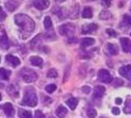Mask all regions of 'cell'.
I'll use <instances>...</instances> for the list:
<instances>
[{"mask_svg": "<svg viewBox=\"0 0 131 118\" xmlns=\"http://www.w3.org/2000/svg\"><path fill=\"white\" fill-rule=\"evenodd\" d=\"M15 22L25 33H31L35 30V22L27 15L17 14L14 17Z\"/></svg>", "mask_w": 131, "mask_h": 118, "instance_id": "6da1fadb", "label": "cell"}, {"mask_svg": "<svg viewBox=\"0 0 131 118\" xmlns=\"http://www.w3.org/2000/svg\"><path fill=\"white\" fill-rule=\"evenodd\" d=\"M37 103H38V99H37V95L35 90L30 88L26 89L21 101V105L34 108L37 105Z\"/></svg>", "mask_w": 131, "mask_h": 118, "instance_id": "7a4b0ae2", "label": "cell"}, {"mask_svg": "<svg viewBox=\"0 0 131 118\" xmlns=\"http://www.w3.org/2000/svg\"><path fill=\"white\" fill-rule=\"evenodd\" d=\"M20 76L22 80L26 83H33L38 79L36 72L30 68H23L20 71Z\"/></svg>", "mask_w": 131, "mask_h": 118, "instance_id": "3957f363", "label": "cell"}, {"mask_svg": "<svg viewBox=\"0 0 131 118\" xmlns=\"http://www.w3.org/2000/svg\"><path fill=\"white\" fill-rule=\"evenodd\" d=\"M75 26L72 23H67L64 25L61 26L58 29L60 35L63 36H71L73 33L75 32Z\"/></svg>", "mask_w": 131, "mask_h": 118, "instance_id": "277c9868", "label": "cell"}, {"mask_svg": "<svg viewBox=\"0 0 131 118\" xmlns=\"http://www.w3.org/2000/svg\"><path fill=\"white\" fill-rule=\"evenodd\" d=\"M97 77L99 81H101L102 83H106V84L111 83L113 80L112 75H111L110 72L107 70H106V69H101V70L98 71Z\"/></svg>", "mask_w": 131, "mask_h": 118, "instance_id": "5b68a950", "label": "cell"}, {"mask_svg": "<svg viewBox=\"0 0 131 118\" xmlns=\"http://www.w3.org/2000/svg\"><path fill=\"white\" fill-rule=\"evenodd\" d=\"M119 73L124 78L131 80V65H125L119 69Z\"/></svg>", "mask_w": 131, "mask_h": 118, "instance_id": "8992f818", "label": "cell"}, {"mask_svg": "<svg viewBox=\"0 0 131 118\" xmlns=\"http://www.w3.org/2000/svg\"><path fill=\"white\" fill-rule=\"evenodd\" d=\"M33 4L35 8L38 10H45L49 7V3L48 0H34L33 1Z\"/></svg>", "mask_w": 131, "mask_h": 118, "instance_id": "52a82bcc", "label": "cell"}, {"mask_svg": "<svg viewBox=\"0 0 131 118\" xmlns=\"http://www.w3.org/2000/svg\"><path fill=\"white\" fill-rule=\"evenodd\" d=\"M121 44V48L122 50L124 51L126 53H128L131 51V41L130 39L126 38V37H123L120 40Z\"/></svg>", "mask_w": 131, "mask_h": 118, "instance_id": "ba28073f", "label": "cell"}, {"mask_svg": "<svg viewBox=\"0 0 131 118\" xmlns=\"http://www.w3.org/2000/svg\"><path fill=\"white\" fill-rule=\"evenodd\" d=\"M0 108L3 110L4 113H5L7 116H12L15 113L13 106H12V103H7L3 104L2 106H0Z\"/></svg>", "mask_w": 131, "mask_h": 118, "instance_id": "9c48e42d", "label": "cell"}, {"mask_svg": "<svg viewBox=\"0 0 131 118\" xmlns=\"http://www.w3.org/2000/svg\"><path fill=\"white\" fill-rule=\"evenodd\" d=\"M97 29V26L94 23L88 24V25H84L82 26V34L87 35V34H92L93 31H95Z\"/></svg>", "mask_w": 131, "mask_h": 118, "instance_id": "30bf717a", "label": "cell"}, {"mask_svg": "<svg viewBox=\"0 0 131 118\" xmlns=\"http://www.w3.org/2000/svg\"><path fill=\"white\" fill-rule=\"evenodd\" d=\"M106 89L104 86H102V85H97V86L94 87L93 89V97L97 98V99H100L103 94L105 93Z\"/></svg>", "mask_w": 131, "mask_h": 118, "instance_id": "8fae6325", "label": "cell"}, {"mask_svg": "<svg viewBox=\"0 0 131 118\" xmlns=\"http://www.w3.org/2000/svg\"><path fill=\"white\" fill-rule=\"evenodd\" d=\"M6 60L12 65V67H16L20 64V59L17 58V57H15L13 55H10V54L7 55L6 56Z\"/></svg>", "mask_w": 131, "mask_h": 118, "instance_id": "7c38bea8", "label": "cell"}, {"mask_svg": "<svg viewBox=\"0 0 131 118\" xmlns=\"http://www.w3.org/2000/svg\"><path fill=\"white\" fill-rule=\"evenodd\" d=\"M106 48L111 55H117L119 52V48L116 44H106Z\"/></svg>", "mask_w": 131, "mask_h": 118, "instance_id": "4fadbf2b", "label": "cell"}, {"mask_svg": "<svg viewBox=\"0 0 131 118\" xmlns=\"http://www.w3.org/2000/svg\"><path fill=\"white\" fill-rule=\"evenodd\" d=\"M0 47L3 49H7L9 48V43H8L7 36L6 35V34H3L0 36Z\"/></svg>", "mask_w": 131, "mask_h": 118, "instance_id": "5bb4252c", "label": "cell"}, {"mask_svg": "<svg viewBox=\"0 0 131 118\" xmlns=\"http://www.w3.org/2000/svg\"><path fill=\"white\" fill-rule=\"evenodd\" d=\"M6 5V8L10 11V12H13L16 9V7L18 6V3H16L15 0H7V2L5 3Z\"/></svg>", "mask_w": 131, "mask_h": 118, "instance_id": "9a60e30c", "label": "cell"}, {"mask_svg": "<svg viewBox=\"0 0 131 118\" xmlns=\"http://www.w3.org/2000/svg\"><path fill=\"white\" fill-rule=\"evenodd\" d=\"M67 112H68L67 109L65 107H63V106H59L56 110V115L59 118H64L67 116Z\"/></svg>", "mask_w": 131, "mask_h": 118, "instance_id": "2e32d148", "label": "cell"}, {"mask_svg": "<svg viewBox=\"0 0 131 118\" xmlns=\"http://www.w3.org/2000/svg\"><path fill=\"white\" fill-rule=\"evenodd\" d=\"M11 76V71L7 70L5 68H0V80H8Z\"/></svg>", "mask_w": 131, "mask_h": 118, "instance_id": "e0dca14e", "label": "cell"}, {"mask_svg": "<svg viewBox=\"0 0 131 118\" xmlns=\"http://www.w3.org/2000/svg\"><path fill=\"white\" fill-rule=\"evenodd\" d=\"M30 63L35 67H41L43 64V59L38 56H33L30 59Z\"/></svg>", "mask_w": 131, "mask_h": 118, "instance_id": "ac0fdd59", "label": "cell"}, {"mask_svg": "<svg viewBox=\"0 0 131 118\" xmlns=\"http://www.w3.org/2000/svg\"><path fill=\"white\" fill-rule=\"evenodd\" d=\"M95 43V39L93 38H84L81 40V46L83 48H86L91 46Z\"/></svg>", "mask_w": 131, "mask_h": 118, "instance_id": "d6986e66", "label": "cell"}, {"mask_svg": "<svg viewBox=\"0 0 131 118\" xmlns=\"http://www.w3.org/2000/svg\"><path fill=\"white\" fill-rule=\"evenodd\" d=\"M66 103H67L68 107L71 110H75L78 104V99H75V98H71V99H69Z\"/></svg>", "mask_w": 131, "mask_h": 118, "instance_id": "ffe728a7", "label": "cell"}, {"mask_svg": "<svg viewBox=\"0 0 131 118\" xmlns=\"http://www.w3.org/2000/svg\"><path fill=\"white\" fill-rule=\"evenodd\" d=\"M18 116L20 118H32V114L30 111L24 109H19Z\"/></svg>", "mask_w": 131, "mask_h": 118, "instance_id": "44dd1931", "label": "cell"}, {"mask_svg": "<svg viewBox=\"0 0 131 118\" xmlns=\"http://www.w3.org/2000/svg\"><path fill=\"white\" fill-rule=\"evenodd\" d=\"M82 17L83 18H92L93 17V11L90 7H87L82 12Z\"/></svg>", "mask_w": 131, "mask_h": 118, "instance_id": "7402d4cb", "label": "cell"}, {"mask_svg": "<svg viewBox=\"0 0 131 118\" xmlns=\"http://www.w3.org/2000/svg\"><path fill=\"white\" fill-rule=\"evenodd\" d=\"M122 25L125 26L127 29H129V27H131V16L129 15H125L123 17V22Z\"/></svg>", "mask_w": 131, "mask_h": 118, "instance_id": "603a6c76", "label": "cell"}, {"mask_svg": "<svg viewBox=\"0 0 131 118\" xmlns=\"http://www.w3.org/2000/svg\"><path fill=\"white\" fill-rule=\"evenodd\" d=\"M112 13H111L110 12L107 11V10H103V11H102V12H101V13H100V15H99L100 19L103 20V21H106V20H108V19H110V18H112Z\"/></svg>", "mask_w": 131, "mask_h": 118, "instance_id": "cb8c5ba5", "label": "cell"}, {"mask_svg": "<svg viewBox=\"0 0 131 118\" xmlns=\"http://www.w3.org/2000/svg\"><path fill=\"white\" fill-rule=\"evenodd\" d=\"M123 111L125 114H131V99H127L125 101Z\"/></svg>", "mask_w": 131, "mask_h": 118, "instance_id": "d4e9b609", "label": "cell"}, {"mask_svg": "<svg viewBox=\"0 0 131 118\" xmlns=\"http://www.w3.org/2000/svg\"><path fill=\"white\" fill-rule=\"evenodd\" d=\"M47 76L48 78H51V79H54V78H57V76H58V73H57V70L54 68H52L50 69L48 73H47Z\"/></svg>", "mask_w": 131, "mask_h": 118, "instance_id": "484cf974", "label": "cell"}, {"mask_svg": "<svg viewBox=\"0 0 131 118\" xmlns=\"http://www.w3.org/2000/svg\"><path fill=\"white\" fill-rule=\"evenodd\" d=\"M43 25H44V27L45 29H50L52 26V20L49 17H46L44 18V21H43Z\"/></svg>", "mask_w": 131, "mask_h": 118, "instance_id": "4316f807", "label": "cell"}, {"mask_svg": "<svg viewBox=\"0 0 131 118\" xmlns=\"http://www.w3.org/2000/svg\"><path fill=\"white\" fill-rule=\"evenodd\" d=\"M57 89V86L54 84H48L46 87H45V90H46L48 93H53Z\"/></svg>", "mask_w": 131, "mask_h": 118, "instance_id": "83f0119b", "label": "cell"}, {"mask_svg": "<svg viewBox=\"0 0 131 118\" xmlns=\"http://www.w3.org/2000/svg\"><path fill=\"white\" fill-rule=\"evenodd\" d=\"M87 116L89 117V118H94L96 116H97V112L96 110L94 108H89L88 111H87Z\"/></svg>", "mask_w": 131, "mask_h": 118, "instance_id": "f1b7e54d", "label": "cell"}, {"mask_svg": "<svg viewBox=\"0 0 131 118\" xmlns=\"http://www.w3.org/2000/svg\"><path fill=\"white\" fill-rule=\"evenodd\" d=\"M106 34H107L108 35H110V36H112V37H116V35H117L116 32L114 30H112V29H106Z\"/></svg>", "mask_w": 131, "mask_h": 118, "instance_id": "f546056e", "label": "cell"}, {"mask_svg": "<svg viewBox=\"0 0 131 118\" xmlns=\"http://www.w3.org/2000/svg\"><path fill=\"white\" fill-rule=\"evenodd\" d=\"M7 17V14L4 13V11L3 10V8L0 7V22H3L6 19Z\"/></svg>", "mask_w": 131, "mask_h": 118, "instance_id": "4dcf8cb0", "label": "cell"}, {"mask_svg": "<svg viewBox=\"0 0 131 118\" xmlns=\"http://www.w3.org/2000/svg\"><path fill=\"white\" fill-rule=\"evenodd\" d=\"M124 84V81H123L121 79H119V78H116L115 79V82H114V86L118 87V86H121Z\"/></svg>", "mask_w": 131, "mask_h": 118, "instance_id": "1f68e13d", "label": "cell"}, {"mask_svg": "<svg viewBox=\"0 0 131 118\" xmlns=\"http://www.w3.org/2000/svg\"><path fill=\"white\" fill-rule=\"evenodd\" d=\"M35 118H45L44 114L41 111H39V110H37V111H35Z\"/></svg>", "mask_w": 131, "mask_h": 118, "instance_id": "d6a6232c", "label": "cell"}, {"mask_svg": "<svg viewBox=\"0 0 131 118\" xmlns=\"http://www.w3.org/2000/svg\"><path fill=\"white\" fill-rule=\"evenodd\" d=\"M82 91H83L84 93H86V94H89L90 91H91V89H90L89 86H84L82 88Z\"/></svg>", "mask_w": 131, "mask_h": 118, "instance_id": "836d02e7", "label": "cell"}, {"mask_svg": "<svg viewBox=\"0 0 131 118\" xmlns=\"http://www.w3.org/2000/svg\"><path fill=\"white\" fill-rule=\"evenodd\" d=\"M112 111V113L114 114V115H119L121 112L120 109H119L118 108H113Z\"/></svg>", "mask_w": 131, "mask_h": 118, "instance_id": "e575fe53", "label": "cell"}, {"mask_svg": "<svg viewBox=\"0 0 131 118\" xmlns=\"http://www.w3.org/2000/svg\"><path fill=\"white\" fill-rule=\"evenodd\" d=\"M112 0H101V2L102 4H104L105 6H110V3Z\"/></svg>", "mask_w": 131, "mask_h": 118, "instance_id": "d590c367", "label": "cell"}, {"mask_svg": "<svg viewBox=\"0 0 131 118\" xmlns=\"http://www.w3.org/2000/svg\"><path fill=\"white\" fill-rule=\"evenodd\" d=\"M121 103H122V99H120V98H117V99H116V103L117 105L121 104Z\"/></svg>", "mask_w": 131, "mask_h": 118, "instance_id": "8d00e7d4", "label": "cell"}, {"mask_svg": "<svg viewBox=\"0 0 131 118\" xmlns=\"http://www.w3.org/2000/svg\"><path fill=\"white\" fill-rule=\"evenodd\" d=\"M55 1H56L57 3H62V2L66 1V0H55Z\"/></svg>", "mask_w": 131, "mask_h": 118, "instance_id": "74e56055", "label": "cell"}, {"mask_svg": "<svg viewBox=\"0 0 131 118\" xmlns=\"http://www.w3.org/2000/svg\"><path fill=\"white\" fill-rule=\"evenodd\" d=\"M1 99H2V95H1V93H0V100H1Z\"/></svg>", "mask_w": 131, "mask_h": 118, "instance_id": "f35d334b", "label": "cell"}, {"mask_svg": "<svg viewBox=\"0 0 131 118\" xmlns=\"http://www.w3.org/2000/svg\"><path fill=\"white\" fill-rule=\"evenodd\" d=\"M0 62H1V58H0Z\"/></svg>", "mask_w": 131, "mask_h": 118, "instance_id": "ab89813d", "label": "cell"}, {"mask_svg": "<svg viewBox=\"0 0 131 118\" xmlns=\"http://www.w3.org/2000/svg\"><path fill=\"white\" fill-rule=\"evenodd\" d=\"M89 1H93V0H89Z\"/></svg>", "mask_w": 131, "mask_h": 118, "instance_id": "60d3db41", "label": "cell"}, {"mask_svg": "<svg viewBox=\"0 0 131 118\" xmlns=\"http://www.w3.org/2000/svg\"><path fill=\"white\" fill-rule=\"evenodd\" d=\"M49 118H54V117H49Z\"/></svg>", "mask_w": 131, "mask_h": 118, "instance_id": "b9f144b4", "label": "cell"}, {"mask_svg": "<svg viewBox=\"0 0 131 118\" xmlns=\"http://www.w3.org/2000/svg\"><path fill=\"white\" fill-rule=\"evenodd\" d=\"M130 35H131V33H130Z\"/></svg>", "mask_w": 131, "mask_h": 118, "instance_id": "7bdbcfd3", "label": "cell"}]
</instances>
